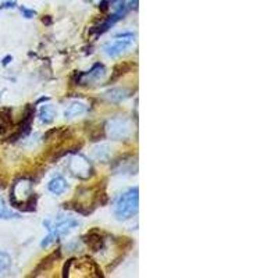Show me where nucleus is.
<instances>
[{
    "instance_id": "f257e3e1",
    "label": "nucleus",
    "mask_w": 278,
    "mask_h": 278,
    "mask_svg": "<svg viewBox=\"0 0 278 278\" xmlns=\"http://www.w3.org/2000/svg\"><path fill=\"white\" fill-rule=\"evenodd\" d=\"M81 223L75 220V218H71V217H63L59 216L56 217V220H47V221L43 223V226L47 227L49 230V235H47L43 241H42L41 246L42 247H49L50 245H53L54 242H57L59 239L64 235H67L68 232H71L74 228H77Z\"/></svg>"
},
{
    "instance_id": "f03ea898",
    "label": "nucleus",
    "mask_w": 278,
    "mask_h": 278,
    "mask_svg": "<svg viewBox=\"0 0 278 278\" xmlns=\"http://www.w3.org/2000/svg\"><path fill=\"white\" fill-rule=\"evenodd\" d=\"M32 184L30 180L16 181L13 184L10 192V202L14 207H21L22 210L32 211L35 210L36 206V196L31 193Z\"/></svg>"
},
{
    "instance_id": "7ed1b4c3",
    "label": "nucleus",
    "mask_w": 278,
    "mask_h": 278,
    "mask_svg": "<svg viewBox=\"0 0 278 278\" xmlns=\"http://www.w3.org/2000/svg\"><path fill=\"white\" fill-rule=\"evenodd\" d=\"M138 188H131L120 196L116 203V216L119 220H128L138 213L139 206Z\"/></svg>"
},
{
    "instance_id": "20e7f679",
    "label": "nucleus",
    "mask_w": 278,
    "mask_h": 278,
    "mask_svg": "<svg viewBox=\"0 0 278 278\" xmlns=\"http://www.w3.org/2000/svg\"><path fill=\"white\" fill-rule=\"evenodd\" d=\"M106 132L114 141H125L132 135V124L125 117H116L107 121Z\"/></svg>"
},
{
    "instance_id": "39448f33",
    "label": "nucleus",
    "mask_w": 278,
    "mask_h": 278,
    "mask_svg": "<svg viewBox=\"0 0 278 278\" xmlns=\"http://www.w3.org/2000/svg\"><path fill=\"white\" fill-rule=\"evenodd\" d=\"M135 41V35L131 32H125V34H120V35L114 36L113 41L104 45V53L108 57H119L123 53L128 50L132 46Z\"/></svg>"
},
{
    "instance_id": "423d86ee",
    "label": "nucleus",
    "mask_w": 278,
    "mask_h": 278,
    "mask_svg": "<svg viewBox=\"0 0 278 278\" xmlns=\"http://www.w3.org/2000/svg\"><path fill=\"white\" fill-rule=\"evenodd\" d=\"M68 171L79 180H88L92 177L93 169L91 161L82 155H74L68 161Z\"/></svg>"
},
{
    "instance_id": "0eeeda50",
    "label": "nucleus",
    "mask_w": 278,
    "mask_h": 278,
    "mask_svg": "<svg viewBox=\"0 0 278 278\" xmlns=\"http://www.w3.org/2000/svg\"><path fill=\"white\" fill-rule=\"evenodd\" d=\"M106 98L113 102V103H120V102H124L128 98H131L132 92L129 89H125V88H114V89H110L107 92L104 93Z\"/></svg>"
},
{
    "instance_id": "6e6552de",
    "label": "nucleus",
    "mask_w": 278,
    "mask_h": 278,
    "mask_svg": "<svg viewBox=\"0 0 278 278\" xmlns=\"http://www.w3.org/2000/svg\"><path fill=\"white\" fill-rule=\"evenodd\" d=\"M106 75V68H104L103 64H95L92 67V70L89 72H81L79 74V78H85V82H93V81H99Z\"/></svg>"
},
{
    "instance_id": "1a4fd4ad",
    "label": "nucleus",
    "mask_w": 278,
    "mask_h": 278,
    "mask_svg": "<svg viewBox=\"0 0 278 278\" xmlns=\"http://www.w3.org/2000/svg\"><path fill=\"white\" fill-rule=\"evenodd\" d=\"M87 110H88L87 104L81 103V102H72V103L64 110V117H66V119H74V117H78V116H82V114L87 113Z\"/></svg>"
},
{
    "instance_id": "9d476101",
    "label": "nucleus",
    "mask_w": 278,
    "mask_h": 278,
    "mask_svg": "<svg viewBox=\"0 0 278 278\" xmlns=\"http://www.w3.org/2000/svg\"><path fill=\"white\" fill-rule=\"evenodd\" d=\"M47 188H49V191L52 192V193H54V195H62V193H64L66 189L68 188L67 181L59 175V177H54L53 180H50Z\"/></svg>"
},
{
    "instance_id": "9b49d317",
    "label": "nucleus",
    "mask_w": 278,
    "mask_h": 278,
    "mask_svg": "<svg viewBox=\"0 0 278 278\" xmlns=\"http://www.w3.org/2000/svg\"><path fill=\"white\" fill-rule=\"evenodd\" d=\"M85 242L88 243V246L91 247L93 252H99L103 247V237L98 231H92L87 235Z\"/></svg>"
},
{
    "instance_id": "f8f14e48",
    "label": "nucleus",
    "mask_w": 278,
    "mask_h": 278,
    "mask_svg": "<svg viewBox=\"0 0 278 278\" xmlns=\"http://www.w3.org/2000/svg\"><path fill=\"white\" fill-rule=\"evenodd\" d=\"M60 258V251H57V252H53L52 255H49L46 259H43L41 260V263L38 264V267L35 268V271H34V275H38L39 271H46L49 268L52 267L53 263L56 262V259Z\"/></svg>"
},
{
    "instance_id": "ddd939ff",
    "label": "nucleus",
    "mask_w": 278,
    "mask_h": 278,
    "mask_svg": "<svg viewBox=\"0 0 278 278\" xmlns=\"http://www.w3.org/2000/svg\"><path fill=\"white\" fill-rule=\"evenodd\" d=\"M56 117V110L53 107L52 104H43L39 110V119H41L42 123L50 124Z\"/></svg>"
},
{
    "instance_id": "4468645a",
    "label": "nucleus",
    "mask_w": 278,
    "mask_h": 278,
    "mask_svg": "<svg viewBox=\"0 0 278 278\" xmlns=\"http://www.w3.org/2000/svg\"><path fill=\"white\" fill-rule=\"evenodd\" d=\"M108 156H110V150H108L107 145H99L98 148L93 149V157L100 160V161L107 160Z\"/></svg>"
},
{
    "instance_id": "2eb2a0df",
    "label": "nucleus",
    "mask_w": 278,
    "mask_h": 278,
    "mask_svg": "<svg viewBox=\"0 0 278 278\" xmlns=\"http://www.w3.org/2000/svg\"><path fill=\"white\" fill-rule=\"evenodd\" d=\"M132 68V66H129V64H119V66H116L114 67V72H113V78L110 79V82L112 81H114V79H117V78H120L121 75H124V74H127V72L129 71Z\"/></svg>"
},
{
    "instance_id": "dca6fc26",
    "label": "nucleus",
    "mask_w": 278,
    "mask_h": 278,
    "mask_svg": "<svg viewBox=\"0 0 278 278\" xmlns=\"http://www.w3.org/2000/svg\"><path fill=\"white\" fill-rule=\"evenodd\" d=\"M16 217H18V214L9 210L7 206H6L5 201H3L2 196H0V218H16Z\"/></svg>"
},
{
    "instance_id": "f3484780",
    "label": "nucleus",
    "mask_w": 278,
    "mask_h": 278,
    "mask_svg": "<svg viewBox=\"0 0 278 278\" xmlns=\"http://www.w3.org/2000/svg\"><path fill=\"white\" fill-rule=\"evenodd\" d=\"M10 258H9V255L5 252H0V270H7V268L10 267Z\"/></svg>"
},
{
    "instance_id": "a211bd4d",
    "label": "nucleus",
    "mask_w": 278,
    "mask_h": 278,
    "mask_svg": "<svg viewBox=\"0 0 278 278\" xmlns=\"http://www.w3.org/2000/svg\"><path fill=\"white\" fill-rule=\"evenodd\" d=\"M21 13L24 14L25 18H32V17L36 14L35 10H30V9H26V7H21Z\"/></svg>"
},
{
    "instance_id": "6ab92c4d",
    "label": "nucleus",
    "mask_w": 278,
    "mask_h": 278,
    "mask_svg": "<svg viewBox=\"0 0 278 278\" xmlns=\"http://www.w3.org/2000/svg\"><path fill=\"white\" fill-rule=\"evenodd\" d=\"M16 6L17 3L14 0H7V2H3V3L0 5V7H2V9H14Z\"/></svg>"
},
{
    "instance_id": "aec40b11",
    "label": "nucleus",
    "mask_w": 278,
    "mask_h": 278,
    "mask_svg": "<svg viewBox=\"0 0 278 278\" xmlns=\"http://www.w3.org/2000/svg\"><path fill=\"white\" fill-rule=\"evenodd\" d=\"M72 262H74V260H68L67 264L64 266V268H63V277H67V275H68V271H70V266L72 264Z\"/></svg>"
},
{
    "instance_id": "412c9836",
    "label": "nucleus",
    "mask_w": 278,
    "mask_h": 278,
    "mask_svg": "<svg viewBox=\"0 0 278 278\" xmlns=\"http://www.w3.org/2000/svg\"><path fill=\"white\" fill-rule=\"evenodd\" d=\"M10 60H11V56L6 57L5 60H3V66H6V64H9V63H10Z\"/></svg>"
}]
</instances>
